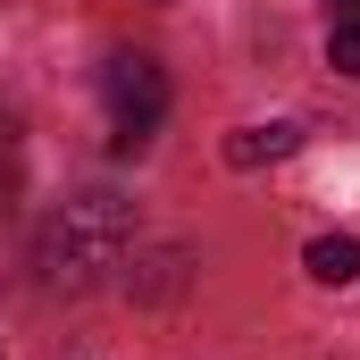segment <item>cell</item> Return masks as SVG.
<instances>
[{
    "instance_id": "52a82bcc",
    "label": "cell",
    "mask_w": 360,
    "mask_h": 360,
    "mask_svg": "<svg viewBox=\"0 0 360 360\" xmlns=\"http://www.w3.org/2000/svg\"><path fill=\"white\" fill-rule=\"evenodd\" d=\"M335 17H360V0H335Z\"/></svg>"
},
{
    "instance_id": "6da1fadb",
    "label": "cell",
    "mask_w": 360,
    "mask_h": 360,
    "mask_svg": "<svg viewBox=\"0 0 360 360\" xmlns=\"http://www.w3.org/2000/svg\"><path fill=\"white\" fill-rule=\"evenodd\" d=\"M126 243H134V210H126L117 193H76L68 210H51V218H42L34 269H42L51 293H92L101 276L126 260Z\"/></svg>"
},
{
    "instance_id": "7a4b0ae2",
    "label": "cell",
    "mask_w": 360,
    "mask_h": 360,
    "mask_svg": "<svg viewBox=\"0 0 360 360\" xmlns=\"http://www.w3.org/2000/svg\"><path fill=\"white\" fill-rule=\"evenodd\" d=\"M101 109H109V151H143L168 126V68L151 51H117L101 68Z\"/></svg>"
},
{
    "instance_id": "277c9868",
    "label": "cell",
    "mask_w": 360,
    "mask_h": 360,
    "mask_svg": "<svg viewBox=\"0 0 360 360\" xmlns=\"http://www.w3.org/2000/svg\"><path fill=\"white\" fill-rule=\"evenodd\" d=\"M310 276H319V285H352L360 276V243L352 235H319V243H310Z\"/></svg>"
},
{
    "instance_id": "5b68a950",
    "label": "cell",
    "mask_w": 360,
    "mask_h": 360,
    "mask_svg": "<svg viewBox=\"0 0 360 360\" xmlns=\"http://www.w3.org/2000/svg\"><path fill=\"white\" fill-rule=\"evenodd\" d=\"M17 193H25V151H17V134L0 126V218L17 210Z\"/></svg>"
},
{
    "instance_id": "3957f363",
    "label": "cell",
    "mask_w": 360,
    "mask_h": 360,
    "mask_svg": "<svg viewBox=\"0 0 360 360\" xmlns=\"http://www.w3.org/2000/svg\"><path fill=\"white\" fill-rule=\"evenodd\" d=\"M293 143H302L293 126H243V134L226 143V160H235V168H260V160H285Z\"/></svg>"
},
{
    "instance_id": "8992f818",
    "label": "cell",
    "mask_w": 360,
    "mask_h": 360,
    "mask_svg": "<svg viewBox=\"0 0 360 360\" xmlns=\"http://www.w3.org/2000/svg\"><path fill=\"white\" fill-rule=\"evenodd\" d=\"M327 59H335V76H360V17H335V34H327Z\"/></svg>"
}]
</instances>
